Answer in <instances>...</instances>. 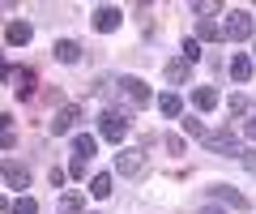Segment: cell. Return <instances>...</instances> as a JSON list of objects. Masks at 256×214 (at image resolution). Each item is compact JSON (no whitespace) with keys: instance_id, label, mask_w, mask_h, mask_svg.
Wrapping results in <instances>:
<instances>
[{"instance_id":"cell-1","label":"cell","mask_w":256,"mask_h":214,"mask_svg":"<svg viewBox=\"0 0 256 214\" xmlns=\"http://www.w3.org/2000/svg\"><path fill=\"white\" fill-rule=\"evenodd\" d=\"M222 39H252V13L248 9H230V18H226V26H222Z\"/></svg>"},{"instance_id":"cell-2","label":"cell","mask_w":256,"mask_h":214,"mask_svg":"<svg viewBox=\"0 0 256 214\" xmlns=\"http://www.w3.org/2000/svg\"><path fill=\"white\" fill-rule=\"evenodd\" d=\"M98 133H102L107 141H124V133H128V120H124L120 112H102V116H98Z\"/></svg>"},{"instance_id":"cell-3","label":"cell","mask_w":256,"mask_h":214,"mask_svg":"<svg viewBox=\"0 0 256 214\" xmlns=\"http://www.w3.org/2000/svg\"><path fill=\"white\" fill-rule=\"evenodd\" d=\"M0 176L9 180L13 188H22V193L30 188V167H26V163H18V158H9V163H0Z\"/></svg>"},{"instance_id":"cell-4","label":"cell","mask_w":256,"mask_h":214,"mask_svg":"<svg viewBox=\"0 0 256 214\" xmlns=\"http://www.w3.org/2000/svg\"><path fill=\"white\" fill-rule=\"evenodd\" d=\"M120 18H124V13H120L116 5H98V9H94V30L111 35V30H120Z\"/></svg>"},{"instance_id":"cell-5","label":"cell","mask_w":256,"mask_h":214,"mask_svg":"<svg viewBox=\"0 0 256 214\" xmlns=\"http://www.w3.org/2000/svg\"><path fill=\"white\" fill-rule=\"evenodd\" d=\"M205 146H210V150H218V154H239V141H235V133H210V129H205Z\"/></svg>"},{"instance_id":"cell-6","label":"cell","mask_w":256,"mask_h":214,"mask_svg":"<svg viewBox=\"0 0 256 214\" xmlns=\"http://www.w3.org/2000/svg\"><path fill=\"white\" fill-rule=\"evenodd\" d=\"M77 120H82V107H73V103H68V107H60V112L52 116V133H68Z\"/></svg>"},{"instance_id":"cell-7","label":"cell","mask_w":256,"mask_h":214,"mask_svg":"<svg viewBox=\"0 0 256 214\" xmlns=\"http://www.w3.org/2000/svg\"><path fill=\"white\" fill-rule=\"evenodd\" d=\"M120 86H124V94L132 99V107H146V103H150V86L141 82V77H124Z\"/></svg>"},{"instance_id":"cell-8","label":"cell","mask_w":256,"mask_h":214,"mask_svg":"<svg viewBox=\"0 0 256 214\" xmlns=\"http://www.w3.org/2000/svg\"><path fill=\"white\" fill-rule=\"evenodd\" d=\"M9 77H13V82H18V99H22V103H26L30 94H34V86H38V77H34V69H13Z\"/></svg>"},{"instance_id":"cell-9","label":"cell","mask_w":256,"mask_h":214,"mask_svg":"<svg viewBox=\"0 0 256 214\" xmlns=\"http://www.w3.org/2000/svg\"><path fill=\"white\" fill-rule=\"evenodd\" d=\"M192 107H196V112H214V107H218V90H210V86L192 90Z\"/></svg>"},{"instance_id":"cell-10","label":"cell","mask_w":256,"mask_h":214,"mask_svg":"<svg viewBox=\"0 0 256 214\" xmlns=\"http://www.w3.org/2000/svg\"><path fill=\"white\" fill-rule=\"evenodd\" d=\"M116 167L124 171V176H137V171L146 167V163H141V154H137V150H124V154H116Z\"/></svg>"},{"instance_id":"cell-11","label":"cell","mask_w":256,"mask_h":214,"mask_svg":"<svg viewBox=\"0 0 256 214\" xmlns=\"http://www.w3.org/2000/svg\"><path fill=\"white\" fill-rule=\"evenodd\" d=\"M56 60H64V65H77V60H82V47H77L73 39H60V43H56Z\"/></svg>"},{"instance_id":"cell-12","label":"cell","mask_w":256,"mask_h":214,"mask_svg":"<svg viewBox=\"0 0 256 214\" xmlns=\"http://www.w3.org/2000/svg\"><path fill=\"white\" fill-rule=\"evenodd\" d=\"M162 73H166V82H171V86H184V82H188V60H166Z\"/></svg>"},{"instance_id":"cell-13","label":"cell","mask_w":256,"mask_h":214,"mask_svg":"<svg viewBox=\"0 0 256 214\" xmlns=\"http://www.w3.org/2000/svg\"><path fill=\"white\" fill-rule=\"evenodd\" d=\"M30 35H34V30H30L26 22H9V30H4V39H9L13 47H22V43H30Z\"/></svg>"},{"instance_id":"cell-14","label":"cell","mask_w":256,"mask_h":214,"mask_svg":"<svg viewBox=\"0 0 256 214\" xmlns=\"http://www.w3.org/2000/svg\"><path fill=\"white\" fill-rule=\"evenodd\" d=\"M230 77H235V82H248V77H252V60L248 56H230Z\"/></svg>"},{"instance_id":"cell-15","label":"cell","mask_w":256,"mask_h":214,"mask_svg":"<svg viewBox=\"0 0 256 214\" xmlns=\"http://www.w3.org/2000/svg\"><path fill=\"white\" fill-rule=\"evenodd\" d=\"M214 197H218V201H226V205H235V210H248V197L235 193V188H214Z\"/></svg>"},{"instance_id":"cell-16","label":"cell","mask_w":256,"mask_h":214,"mask_svg":"<svg viewBox=\"0 0 256 214\" xmlns=\"http://www.w3.org/2000/svg\"><path fill=\"white\" fill-rule=\"evenodd\" d=\"M196 39H205V43H214V39H222V26H214L210 18L196 22Z\"/></svg>"},{"instance_id":"cell-17","label":"cell","mask_w":256,"mask_h":214,"mask_svg":"<svg viewBox=\"0 0 256 214\" xmlns=\"http://www.w3.org/2000/svg\"><path fill=\"white\" fill-rule=\"evenodd\" d=\"M73 150H77V158H90V154H94V150H98V141H94V137H90V133H82V137H77V141H73Z\"/></svg>"},{"instance_id":"cell-18","label":"cell","mask_w":256,"mask_h":214,"mask_svg":"<svg viewBox=\"0 0 256 214\" xmlns=\"http://www.w3.org/2000/svg\"><path fill=\"white\" fill-rule=\"evenodd\" d=\"M90 193L94 197H111V176H107V171H98V176L90 180Z\"/></svg>"},{"instance_id":"cell-19","label":"cell","mask_w":256,"mask_h":214,"mask_svg":"<svg viewBox=\"0 0 256 214\" xmlns=\"http://www.w3.org/2000/svg\"><path fill=\"white\" fill-rule=\"evenodd\" d=\"M9 210H13V214H38V201H34V197H18Z\"/></svg>"},{"instance_id":"cell-20","label":"cell","mask_w":256,"mask_h":214,"mask_svg":"<svg viewBox=\"0 0 256 214\" xmlns=\"http://www.w3.org/2000/svg\"><path fill=\"white\" fill-rule=\"evenodd\" d=\"M158 112L162 116H180V99H175V94H162V99H158Z\"/></svg>"},{"instance_id":"cell-21","label":"cell","mask_w":256,"mask_h":214,"mask_svg":"<svg viewBox=\"0 0 256 214\" xmlns=\"http://www.w3.org/2000/svg\"><path fill=\"white\" fill-rule=\"evenodd\" d=\"M77 210H82V197H77V193H68V197L60 201V210H56V214H77Z\"/></svg>"},{"instance_id":"cell-22","label":"cell","mask_w":256,"mask_h":214,"mask_svg":"<svg viewBox=\"0 0 256 214\" xmlns=\"http://www.w3.org/2000/svg\"><path fill=\"white\" fill-rule=\"evenodd\" d=\"M226 107H230V116H244V112H248V99H244V94H230Z\"/></svg>"},{"instance_id":"cell-23","label":"cell","mask_w":256,"mask_h":214,"mask_svg":"<svg viewBox=\"0 0 256 214\" xmlns=\"http://www.w3.org/2000/svg\"><path fill=\"white\" fill-rule=\"evenodd\" d=\"M196 56H201V43H196V39H188V43H184V60H188V65H192V60H196Z\"/></svg>"},{"instance_id":"cell-24","label":"cell","mask_w":256,"mask_h":214,"mask_svg":"<svg viewBox=\"0 0 256 214\" xmlns=\"http://www.w3.org/2000/svg\"><path fill=\"white\" fill-rule=\"evenodd\" d=\"M239 163H244V167L256 176V150H239Z\"/></svg>"},{"instance_id":"cell-25","label":"cell","mask_w":256,"mask_h":214,"mask_svg":"<svg viewBox=\"0 0 256 214\" xmlns=\"http://www.w3.org/2000/svg\"><path fill=\"white\" fill-rule=\"evenodd\" d=\"M184 129H188V133H192V137H205V124H201V120H196V116H192V120H184Z\"/></svg>"},{"instance_id":"cell-26","label":"cell","mask_w":256,"mask_h":214,"mask_svg":"<svg viewBox=\"0 0 256 214\" xmlns=\"http://www.w3.org/2000/svg\"><path fill=\"white\" fill-rule=\"evenodd\" d=\"M166 150H171V154H184V137H175V133H171V137H166Z\"/></svg>"},{"instance_id":"cell-27","label":"cell","mask_w":256,"mask_h":214,"mask_svg":"<svg viewBox=\"0 0 256 214\" xmlns=\"http://www.w3.org/2000/svg\"><path fill=\"white\" fill-rule=\"evenodd\" d=\"M192 13H218V5L214 0H201V5H192Z\"/></svg>"},{"instance_id":"cell-28","label":"cell","mask_w":256,"mask_h":214,"mask_svg":"<svg viewBox=\"0 0 256 214\" xmlns=\"http://www.w3.org/2000/svg\"><path fill=\"white\" fill-rule=\"evenodd\" d=\"M244 133H248V137L256 141V120H248V124H244Z\"/></svg>"},{"instance_id":"cell-29","label":"cell","mask_w":256,"mask_h":214,"mask_svg":"<svg viewBox=\"0 0 256 214\" xmlns=\"http://www.w3.org/2000/svg\"><path fill=\"white\" fill-rule=\"evenodd\" d=\"M196 214H222V210H214V205H205V210H196Z\"/></svg>"},{"instance_id":"cell-30","label":"cell","mask_w":256,"mask_h":214,"mask_svg":"<svg viewBox=\"0 0 256 214\" xmlns=\"http://www.w3.org/2000/svg\"><path fill=\"white\" fill-rule=\"evenodd\" d=\"M0 210H9V197H4V193H0Z\"/></svg>"},{"instance_id":"cell-31","label":"cell","mask_w":256,"mask_h":214,"mask_svg":"<svg viewBox=\"0 0 256 214\" xmlns=\"http://www.w3.org/2000/svg\"><path fill=\"white\" fill-rule=\"evenodd\" d=\"M252 56H256V47H252Z\"/></svg>"}]
</instances>
